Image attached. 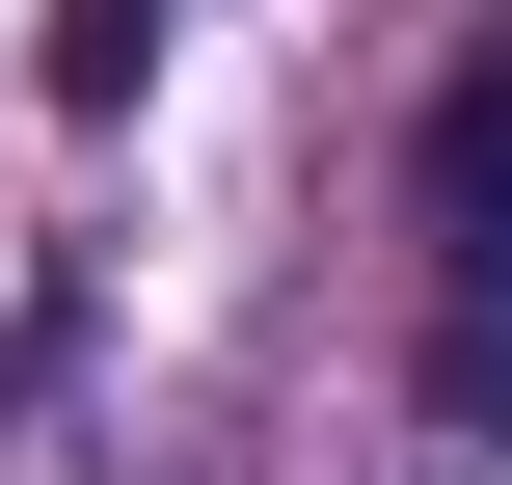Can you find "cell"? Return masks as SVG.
Returning a JSON list of instances; mask_svg holds the SVG:
<instances>
[{
    "label": "cell",
    "instance_id": "1",
    "mask_svg": "<svg viewBox=\"0 0 512 485\" xmlns=\"http://www.w3.org/2000/svg\"><path fill=\"white\" fill-rule=\"evenodd\" d=\"M432 243H459V351H486V297H512V0L459 27V108H432Z\"/></svg>",
    "mask_w": 512,
    "mask_h": 485
},
{
    "label": "cell",
    "instance_id": "2",
    "mask_svg": "<svg viewBox=\"0 0 512 485\" xmlns=\"http://www.w3.org/2000/svg\"><path fill=\"white\" fill-rule=\"evenodd\" d=\"M135 54H162V0H54V81L81 108H135Z\"/></svg>",
    "mask_w": 512,
    "mask_h": 485
}]
</instances>
